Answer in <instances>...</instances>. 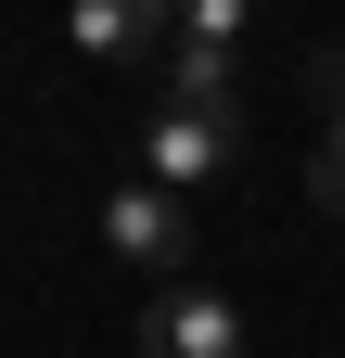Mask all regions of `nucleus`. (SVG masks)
I'll list each match as a JSON object with an SVG mask.
<instances>
[{
    "label": "nucleus",
    "instance_id": "2",
    "mask_svg": "<svg viewBox=\"0 0 345 358\" xmlns=\"http://www.w3.org/2000/svg\"><path fill=\"white\" fill-rule=\"evenodd\" d=\"M243 141H256L243 115H179V103H154V128H141V179H166V192H218V179L243 166Z\"/></svg>",
    "mask_w": 345,
    "mask_h": 358
},
{
    "label": "nucleus",
    "instance_id": "1",
    "mask_svg": "<svg viewBox=\"0 0 345 358\" xmlns=\"http://www.w3.org/2000/svg\"><path fill=\"white\" fill-rule=\"evenodd\" d=\"M103 256L154 268V282H192V192H166V179H115V192H103Z\"/></svg>",
    "mask_w": 345,
    "mask_h": 358
},
{
    "label": "nucleus",
    "instance_id": "8",
    "mask_svg": "<svg viewBox=\"0 0 345 358\" xmlns=\"http://www.w3.org/2000/svg\"><path fill=\"white\" fill-rule=\"evenodd\" d=\"M128 13L154 26V64H166V52H179V26H192V0H128Z\"/></svg>",
    "mask_w": 345,
    "mask_h": 358
},
{
    "label": "nucleus",
    "instance_id": "7",
    "mask_svg": "<svg viewBox=\"0 0 345 358\" xmlns=\"http://www.w3.org/2000/svg\"><path fill=\"white\" fill-rule=\"evenodd\" d=\"M179 38H205V52H243L256 38V0H192V26Z\"/></svg>",
    "mask_w": 345,
    "mask_h": 358
},
{
    "label": "nucleus",
    "instance_id": "5",
    "mask_svg": "<svg viewBox=\"0 0 345 358\" xmlns=\"http://www.w3.org/2000/svg\"><path fill=\"white\" fill-rule=\"evenodd\" d=\"M307 103H320V154H307V192H320V217H345V52H307Z\"/></svg>",
    "mask_w": 345,
    "mask_h": 358
},
{
    "label": "nucleus",
    "instance_id": "3",
    "mask_svg": "<svg viewBox=\"0 0 345 358\" xmlns=\"http://www.w3.org/2000/svg\"><path fill=\"white\" fill-rule=\"evenodd\" d=\"M141 358H256V333H243V307H230L218 282H154Z\"/></svg>",
    "mask_w": 345,
    "mask_h": 358
},
{
    "label": "nucleus",
    "instance_id": "4",
    "mask_svg": "<svg viewBox=\"0 0 345 358\" xmlns=\"http://www.w3.org/2000/svg\"><path fill=\"white\" fill-rule=\"evenodd\" d=\"M154 103H179V115H243V52H205V38H179V52L154 64Z\"/></svg>",
    "mask_w": 345,
    "mask_h": 358
},
{
    "label": "nucleus",
    "instance_id": "6",
    "mask_svg": "<svg viewBox=\"0 0 345 358\" xmlns=\"http://www.w3.org/2000/svg\"><path fill=\"white\" fill-rule=\"evenodd\" d=\"M64 52H90V64H141V77H154V26L128 13V0H64Z\"/></svg>",
    "mask_w": 345,
    "mask_h": 358
}]
</instances>
